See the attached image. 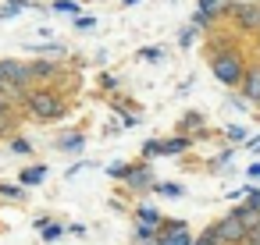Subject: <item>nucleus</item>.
<instances>
[{
    "mask_svg": "<svg viewBox=\"0 0 260 245\" xmlns=\"http://www.w3.org/2000/svg\"><path fill=\"white\" fill-rule=\"evenodd\" d=\"M210 71H214V78H217L224 89H232V86H242V78H246V61L239 57V50H217V54L210 57Z\"/></svg>",
    "mask_w": 260,
    "mask_h": 245,
    "instance_id": "1",
    "label": "nucleus"
},
{
    "mask_svg": "<svg viewBox=\"0 0 260 245\" xmlns=\"http://www.w3.org/2000/svg\"><path fill=\"white\" fill-rule=\"evenodd\" d=\"M249 227L235 217V213H228V217H221L217 224H210L207 231H203V238H210V241H217V245H246L249 241Z\"/></svg>",
    "mask_w": 260,
    "mask_h": 245,
    "instance_id": "2",
    "label": "nucleus"
},
{
    "mask_svg": "<svg viewBox=\"0 0 260 245\" xmlns=\"http://www.w3.org/2000/svg\"><path fill=\"white\" fill-rule=\"evenodd\" d=\"M25 107H29V117H36V121H54V117L64 114V100H61L57 93H50V89L29 93Z\"/></svg>",
    "mask_w": 260,
    "mask_h": 245,
    "instance_id": "3",
    "label": "nucleus"
},
{
    "mask_svg": "<svg viewBox=\"0 0 260 245\" xmlns=\"http://www.w3.org/2000/svg\"><path fill=\"white\" fill-rule=\"evenodd\" d=\"M228 11H232V25L239 32H256L260 29V8L256 4H235Z\"/></svg>",
    "mask_w": 260,
    "mask_h": 245,
    "instance_id": "4",
    "label": "nucleus"
},
{
    "mask_svg": "<svg viewBox=\"0 0 260 245\" xmlns=\"http://www.w3.org/2000/svg\"><path fill=\"white\" fill-rule=\"evenodd\" d=\"M0 75H4V82L11 86H29L36 75H32V64H22V61H0Z\"/></svg>",
    "mask_w": 260,
    "mask_h": 245,
    "instance_id": "5",
    "label": "nucleus"
},
{
    "mask_svg": "<svg viewBox=\"0 0 260 245\" xmlns=\"http://www.w3.org/2000/svg\"><path fill=\"white\" fill-rule=\"evenodd\" d=\"M242 100L246 103H260V64L256 68H246V78H242Z\"/></svg>",
    "mask_w": 260,
    "mask_h": 245,
    "instance_id": "6",
    "label": "nucleus"
},
{
    "mask_svg": "<svg viewBox=\"0 0 260 245\" xmlns=\"http://www.w3.org/2000/svg\"><path fill=\"white\" fill-rule=\"evenodd\" d=\"M125 178H128V185H132V188H150V185H153V178H150V171H146V167H132Z\"/></svg>",
    "mask_w": 260,
    "mask_h": 245,
    "instance_id": "7",
    "label": "nucleus"
},
{
    "mask_svg": "<svg viewBox=\"0 0 260 245\" xmlns=\"http://www.w3.org/2000/svg\"><path fill=\"white\" fill-rule=\"evenodd\" d=\"M15 128V114H11V103L0 100V135H8Z\"/></svg>",
    "mask_w": 260,
    "mask_h": 245,
    "instance_id": "8",
    "label": "nucleus"
},
{
    "mask_svg": "<svg viewBox=\"0 0 260 245\" xmlns=\"http://www.w3.org/2000/svg\"><path fill=\"white\" fill-rule=\"evenodd\" d=\"M32 75L47 82V78H54V75H57V68H54L50 61H36V64H32Z\"/></svg>",
    "mask_w": 260,
    "mask_h": 245,
    "instance_id": "9",
    "label": "nucleus"
},
{
    "mask_svg": "<svg viewBox=\"0 0 260 245\" xmlns=\"http://www.w3.org/2000/svg\"><path fill=\"white\" fill-rule=\"evenodd\" d=\"M189 142L185 139H168V142H160V153H182Z\"/></svg>",
    "mask_w": 260,
    "mask_h": 245,
    "instance_id": "10",
    "label": "nucleus"
},
{
    "mask_svg": "<svg viewBox=\"0 0 260 245\" xmlns=\"http://www.w3.org/2000/svg\"><path fill=\"white\" fill-rule=\"evenodd\" d=\"M139 224H150V227H157V224H160V217H157V210H150V206H143V210H139Z\"/></svg>",
    "mask_w": 260,
    "mask_h": 245,
    "instance_id": "11",
    "label": "nucleus"
},
{
    "mask_svg": "<svg viewBox=\"0 0 260 245\" xmlns=\"http://www.w3.org/2000/svg\"><path fill=\"white\" fill-rule=\"evenodd\" d=\"M43 181V167H32V171H22V185H36Z\"/></svg>",
    "mask_w": 260,
    "mask_h": 245,
    "instance_id": "12",
    "label": "nucleus"
},
{
    "mask_svg": "<svg viewBox=\"0 0 260 245\" xmlns=\"http://www.w3.org/2000/svg\"><path fill=\"white\" fill-rule=\"evenodd\" d=\"M136 241H143V245L153 241V227H150V224H139V227H136Z\"/></svg>",
    "mask_w": 260,
    "mask_h": 245,
    "instance_id": "13",
    "label": "nucleus"
},
{
    "mask_svg": "<svg viewBox=\"0 0 260 245\" xmlns=\"http://www.w3.org/2000/svg\"><path fill=\"white\" fill-rule=\"evenodd\" d=\"M157 192H160V195H168V199H178V195H182V188H178V185H160Z\"/></svg>",
    "mask_w": 260,
    "mask_h": 245,
    "instance_id": "14",
    "label": "nucleus"
},
{
    "mask_svg": "<svg viewBox=\"0 0 260 245\" xmlns=\"http://www.w3.org/2000/svg\"><path fill=\"white\" fill-rule=\"evenodd\" d=\"M246 202H249L253 210H260V188H246Z\"/></svg>",
    "mask_w": 260,
    "mask_h": 245,
    "instance_id": "15",
    "label": "nucleus"
},
{
    "mask_svg": "<svg viewBox=\"0 0 260 245\" xmlns=\"http://www.w3.org/2000/svg\"><path fill=\"white\" fill-rule=\"evenodd\" d=\"M82 146V139L79 135H68V139H61V149H79Z\"/></svg>",
    "mask_w": 260,
    "mask_h": 245,
    "instance_id": "16",
    "label": "nucleus"
},
{
    "mask_svg": "<svg viewBox=\"0 0 260 245\" xmlns=\"http://www.w3.org/2000/svg\"><path fill=\"white\" fill-rule=\"evenodd\" d=\"M54 11H75V0H54Z\"/></svg>",
    "mask_w": 260,
    "mask_h": 245,
    "instance_id": "17",
    "label": "nucleus"
},
{
    "mask_svg": "<svg viewBox=\"0 0 260 245\" xmlns=\"http://www.w3.org/2000/svg\"><path fill=\"white\" fill-rule=\"evenodd\" d=\"M224 135H228V139H232V142H242V139H246V132H242V128H228V132H224Z\"/></svg>",
    "mask_w": 260,
    "mask_h": 245,
    "instance_id": "18",
    "label": "nucleus"
},
{
    "mask_svg": "<svg viewBox=\"0 0 260 245\" xmlns=\"http://www.w3.org/2000/svg\"><path fill=\"white\" fill-rule=\"evenodd\" d=\"M0 192H4V195H8V199H18V195H22V192H18V188H15V185H0Z\"/></svg>",
    "mask_w": 260,
    "mask_h": 245,
    "instance_id": "19",
    "label": "nucleus"
},
{
    "mask_svg": "<svg viewBox=\"0 0 260 245\" xmlns=\"http://www.w3.org/2000/svg\"><path fill=\"white\" fill-rule=\"evenodd\" d=\"M75 25H79V29H93V25H96V18H82V15H79V18H75Z\"/></svg>",
    "mask_w": 260,
    "mask_h": 245,
    "instance_id": "20",
    "label": "nucleus"
},
{
    "mask_svg": "<svg viewBox=\"0 0 260 245\" xmlns=\"http://www.w3.org/2000/svg\"><path fill=\"white\" fill-rule=\"evenodd\" d=\"M29 149H32V146H29L25 139H15V153H25V156H29Z\"/></svg>",
    "mask_w": 260,
    "mask_h": 245,
    "instance_id": "21",
    "label": "nucleus"
},
{
    "mask_svg": "<svg viewBox=\"0 0 260 245\" xmlns=\"http://www.w3.org/2000/svg\"><path fill=\"white\" fill-rule=\"evenodd\" d=\"M57 234H61L57 224H47V227H43V238H57Z\"/></svg>",
    "mask_w": 260,
    "mask_h": 245,
    "instance_id": "22",
    "label": "nucleus"
},
{
    "mask_svg": "<svg viewBox=\"0 0 260 245\" xmlns=\"http://www.w3.org/2000/svg\"><path fill=\"white\" fill-rule=\"evenodd\" d=\"M143 153H146V156H157V153H160V142H146V149H143Z\"/></svg>",
    "mask_w": 260,
    "mask_h": 245,
    "instance_id": "23",
    "label": "nucleus"
},
{
    "mask_svg": "<svg viewBox=\"0 0 260 245\" xmlns=\"http://www.w3.org/2000/svg\"><path fill=\"white\" fill-rule=\"evenodd\" d=\"M107 171H111V174H118V178H125V174H128V167H121V164H111Z\"/></svg>",
    "mask_w": 260,
    "mask_h": 245,
    "instance_id": "24",
    "label": "nucleus"
},
{
    "mask_svg": "<svg viewBox=\"0 0 260 245\" xmlns=\"http://www.w3.org/2000/svg\"><path fill=\"white\" fill-rule=\"evenodd\" d=\"M249 178H260V164H249Z\"/></svg>",
    "mask_w": 260,
    "mask_h": 245,
    "instance_id": "25",
    "label": "nucleus"
},
{
    "mask_svg": "<svg viewBox=\"0 0 260 245\" xmlns=\"http://www.w3.org/2000/svg\"><path fill=\"white\" fill-rule=\"evenodd\" d=\"M192 245H217V241H210V238H203V234H200V238H196Z\"/></svg>",
    "mask_w": 260,
    "mask_h": 245,
    "instance_id": "26",
    "label": "nucleus"
},
{
    "mask_svg": "<svg viewBox=\"0 0 260 245\" xmlns=\"http://www.w3.org/2000/svg\"><path fill=\"white\" fill-rule=\"evenodd\" d=\"M249 149H253V153H260V139H253V142H249Z\"/></svg>",
    "mask_w": 260,
    "mask_h": 245,
    "instance_id": "27",
    "label": "nucleus"
},
{
    "mask_svg": "<svg viewBox=\"0 0 260 245\" xmlns=\"http://www.w3.org/2000/svg\"><path fill=\"white\" fill-rule=\"evenodd\" d=\"M249 238H256V241H260V227H256V231H253V234H249Z\"/></svg>",
    "mask_w": 260,
    "mask_h": 245,
    "instance_id": "28",
    "label": "nucleus"
},
{
    "mask_svg": "<svg viewBox=\"0 0 260 245\" xmlns=\"http://www.w3.org/2000/svg\"><path fill=\"white\" fill-rule=\"evenodd\" d=\"M246 245H260V241H256V238H249V241H246Z\"/></svg>",
    "mask_w": 260,
    "mask_h": 245,
    "instance_id": "29",
    "label": "nucleus"
},
{
    "mask_svg": "<svg viewBox=\"0 0 260 245\" xmlns=\"http://www.w3.org/2000/svg\"><path fill=\"white\" fill-rule=\"evenodd\" d=\"M125 4H136V0H125Z\"/></svg>",
    "mask_w": 260,
    "mask_h": 245,
    "instance_id": "30",
    "label": "nucleus"
}]
</instances>
